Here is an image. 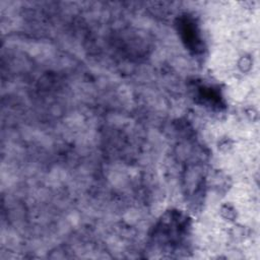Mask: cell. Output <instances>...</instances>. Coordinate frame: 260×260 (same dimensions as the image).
<instances>
[{
	"label": "cell",
	"instance_id": "obj_2",
	"mask_svg": "<svg viewBox=\"0 0 260 260\" xmlns=\"http://www.w3.org/2000/svg\"><path fill=\"white\" fill-rule=\"evenodd\" d=\"M198 99L202 100V103L207 104L208 106L220 107L222 105L221 96L210 86H200L198 88Z\"/></svg>",
	"mask_w": 260,
	"mask_h": 260
},
{
	"label": "cell",
	"instance_id": "obj_1",
	"mask_svg": "<svg viewBox=\"0 0 260 260\" xmlns=\"http://www.w3.org/2000/svg\"><path fill=\"white\" fill-rule=\"evenodd\" d=\"M179 34L186 48L194 54H200L203 50V43L196 22L191 17H181L178 24Z\"/></svg>",
	"mask_w": 260,
	"mask_h": 260
}]
</instances>
